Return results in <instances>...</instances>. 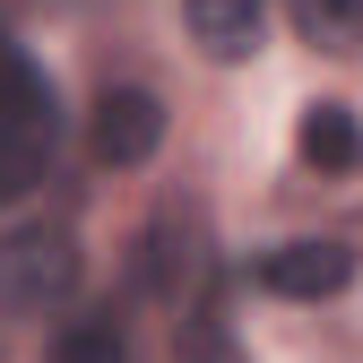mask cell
I'll return each instance as SVG.
<instances>
[{
    "label": "cell",
    "instance_id": "3",
    "mask_svg": "<svg viewBox=\"0 0 363 363\" xmlns=\"http://www.w3.org/2000/svg\"><path fill=\"white\" fill-rule=\"evenodd\" d=\"M139 286H147L156 303H173V311H191V294L208 286V242H199V225H182V216L156 225V234H147V259H139Z\"/></svg>",
    "mask_w": 363,
    "mask_h": 363
},
{
    "label": "cell",
    "instance_id": "2",
    "mask_svg": "<svg viewBox=\"0 0 363 363\" xmlns=\"http://www.w3.org/2000/svg\"><path fill=\"white\" fill-rule=\"evenodd\" d=\"M86 147H96V164H147L164 147V104L147 86H104L96 121H86Z\"/></svg>",
    "mask_w": 363,
    "mask_h": 363
},
{
    "label": "cell",
    "instance_id": "6",
    "mask_svg": "<svg viewBox=\"0 0 363 363\" xmlns=\"http://www.w3.org/2000/svg\"><path fill=\"white\" fill-rule=\"evenodd\" d=\"M182 18H191V43H199L208 61H251L268 0H182Z\"/></svg>",
    "mask_w": 363,
    "mask_h": 363
},
{
    "label": "cell",
    "instance_id": "9",
    "mask_svg": "<svg viewBox=\"0 0 363 363\" xmlns=\"http://www.w3.org/2000/svg\"><path fill=\"white\" fill-rule=\"evenodd\" d=\"M121 354H130V337H121L113 311H96V320H69V329L52 337V363H121Z\"/></svg>",
    "mask_w": 363,
    "mask_h": 363
},
{
    "label": "cell",
    "instance_id": "7",
    "mask_svg": "<svg viewBox=\"0 0 363 363\" xmlns=\"http://www.w3.org/2000/svg\"><path fill=\"white\" fill-rule=\"evenodd\" d=\"M294 147H303V164H320V173H354L363 164V130H354L346 104H303Z\"/></svg>",
    "mask_w": 363,
    "mask_h": 363
},
{
    "label": "cell",
    "instance_id": "8",
    "mask_svg": "<svg viewBox=\"0 0 363 363\" xmlns=\"http://www.w3.org/2000/svg\"><path fill=\"white\" fill-rule=\"evenodd\" d=\"M286 18H294V35L311 52H329V61L363 52V0H286Z\"/></svg>",
    "mask_w": 363,
    "mask_h": 363
},
{
    "label": "cell",
    "instance_id": "10",
    "mask_svg": "<svg viewBox=\"0 0 363 363\" xmlns=\"http://www.w3.org/2000/svg\"><path fill=\"white\" fill-rule=\"evenodd\" d=\"M43 156H52V147H35V139H9V130H0V208H9V199H26L35 182H43Z\"/></svg>",
    "mask_w": 363,
    "mask_h": 363
},
{
    "label": "cell",
    "instance_id": "1",
    "mask_svg": "<svg viewBox=\"0 0 363 363\" xmlns=\"http://www.w3.org/2000/svg\"><path fill=\"white\" fill-rule=\"evenodd\" d=\"M78 294V242L69 225H18L0 242V303L9 311H61Z\"/></svg>",
    "mask_w": 363,
    "mask_h": 363
},
{
    "label": "cell",
    "instance_id": "4",
    "mask_svg": "<svg viewBox=\"0 0 363 363\" xmlns=\"http://www.w3.org/2000/svg\"><path fill=\"white\" fill-rule=\"evenodd\" d=\"M354 277V251L346 242H277L259 259V286L268 294H294V303H320V294H346Z\"/></svg>",
    "mask_w": 363,
    "mask_h": 363
},
{
    "label": "cell",
    "instance_id": "5",
    "mask_svg": "<svg viewBox=\"0 0 363 363\" xmlns=\"http://www.w3.org/2000/svg\"><path fill=\"white\" fill-rule=\"evenodd\" d=\"M0 130H9V139H35V147H52V130H61L52 78H43L9 35H0Z\"/></svg>",
    "mask_w": 363,
    "mask_h": 363
}]
</instances>
